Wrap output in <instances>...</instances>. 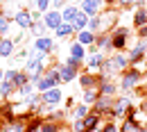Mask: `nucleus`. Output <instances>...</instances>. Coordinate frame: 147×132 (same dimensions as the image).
<instances>
[{
    "mask_svg": "<svg viewBox=\"0 0 147 132\" xmlns=\"http://www.w3.org/2000/svg\"><path fill=\"white\" fill-rule=\"evenodd\" d=\"M43 59H45L43 53L32 55L30 59H27V73H30V80H32L34 84L38 82V77H41V73H43Z\"/></svg>",
    "mask_w": 147,
    "mask_h": 132,
    "instance_id": "obj_1",
    "label": "nucleus"
},
{
    "mask_svg": "<svg viewBox=\"0 0 147 132\" xmlns=\"http://www.w3.org/2000/svg\"><path fill=\"white\" fill-rule=\"evenodd\" d=\"M145 55H147V41H145V39H140V41L129 50V57H127V59H129V66H136L138 62H143Z\"/></svg>",
    "mask_w": 147,
    "mask_h": 132,
    "instance_id": "obj_2",
    "label": "nucleus"
},
{
    "mask_svg": "<svg viewBox=\"0 0 147 132\" xmlns=\"http://www.w3.org/2000/svg\"><path fill=\"white\" fill-rule=\"evenodd\" d=\"M127 41H129V30H127V27H118V30H113V34H111V48L122 50V48H127Z\"/></svg>",
    "mask_w": 147,
    "mask_h": 132,
    "instance_id": "obj_3",
    "label": "nucleus"
},
{
    "mask_svg": "<svg viewBox=\"0 0 147 132\" xmlns=\"http://www.w3.org/2000/svg\"><path fill=\"white\" fill-rule=\"evenodd\" d=\"M138 82H140V71H138V68L125 71V73H122V80H120V89L129 91V89H134Z\"/></svg>",
    "mask_w": 147,
    "mask_h": 132,
    "instance_id": "obj_4",
    "label": "nucleus"
},
{
    "mask_svg": "<svg viewBox=\"0 0 147 132\" xmlns=\"http://www.w3.org/2000/svg\"><path fill=\"white\" fill-rule=\"evenodd\" d=\"M131 107V100L129 96H122L118 100H113V107H111V114L113 116H127V109Z\"/></svg>",
    "mask_w": 147,
    "mask_h": 132,
    "instance_id": "obj_5",
    "label": "nucleus"
},
{
    "mask_svg": "<svg viewBox=\"0 0 147 132\" xmlns=\"http://www.w3.org/2000/svg\"><path fill=\"white\" fill-rule=\"evenodd\" d=\"M102 2H104V0H84L79 9H82V12H84L88 18H93V16H97V14H100V9H102Z\"/></svg>",
    "mask_w": 147,
    "mask_h": 132,
    "instance_id": "obj_6",
    "label": "nucleus"
},
{
    "mask_svg": "<svg viewBox=\"0 0 147 132\" xmlns=\"http://www.w3.org/2000/svg\"><path fill=\"white\" fill-rule=\"evenodd\" d=\"M14 21H16V25H18L20 30H27V27H32V14L27 12V9H18L16 12V16H14Z\"/></svg>",
    "mask_w": 147,
    "mask_h": 132,
    "instance_id": "obj_7",
    "label": "nucleus"
},
{
    "mask_svg": "<svg viewBox=\"0 0 147 132\" xmlns=\"http://www.w3.org/2000/svg\"><path fill=\"white\" fill-rule=\"evenodd\" d=\"M43 23H45V27H50V30H57V27L63 23V18H61V14H59L57 9H52V12H45V16H43Z\"/></svg>",
    "mask_w": 147,
    "mask_h": 132,
    "instance_id": "obj_8",
    "label": "nucleus"
},
{
    "mask_svg": "<svg viewBox=\"0 0 147 132\" xmlns=\"http://www.w3.org/2000/svg\"><path fill=\"white\" fill-rule=\"evenodd\" d=\"M5 80H7V82H11L16 89H20L23 84H27V75H25V73H20V71H7V73H5Z\"/></svg>",
    "mask_w": 147,
    "mask_h": 132,
    "instance_id": "obj_9",
    "label": "nucleus"
},
{
    "mask_svg": "<svg viewBox=\"0 0 147 132\" xmlns=\"http://www.w3.org/2000/svg\"><path fill=\"white\" fill-rule=\"evenodd\" d=\"M52 48H55V43H52L50 37H36V41H34V50H36V53H43V55H45V53H50Z\"/></svg>",
    "mask_w": 147,
    "mask_h": 132,
    "instance_id": "obj_10",
    "label": "nucleus"
},
{
    "mask_svg": "<svg viewBox=\"0 0 147 132\" xmlns=\"http://www.w3.org/2000/svg\"><path fill=\"white\" fill-rule=\"evenodd\" d=\"M57 71H59L61 82H73L75 77H77V71L70 68V66H66V64H57Z\"/></svg>",
    "mask_w": 147,
    "mask_h": 132,
    "instance_id": "obj_11",
    "label": "nucleus"
},
{
    "mask_svg": "<svg viewBox=\"0 0 147 132\" xmlns=\"http://www.w3.org/2000/svg\"><path fill=\"white\" fill-rule=\"evenodd\" d=\"M61 89L59 87H52V89H48V91H43V103H48V105H57L59 100H61Z\"/></svg>",
    "mask_w": 147,
    "mask_h": 132,
    "instance_id": "obj_12",
    "label": "nucleus"
},
{
    "mask_svg": "<svg viewBox=\"0 0 147 132\" xmlns=\"http://www.w3.org/2000/svg\"><path fill=\"white\" fill-rule=\"evenodd\" d=\"M100 121H102V114H88V116L84 118V130L86 132H95L97 125H100Z\"/></svg>",
    "mask_w": 147,
    "mask_h": 132,
    "instance_id": "obj_13",
    "label": "nucleus"
},
{
    "mask_svg": "<svg viewBox=\"0 0 147 132\" xmlns=\"http://www.w3.org/2000/svg\"><path fill=\"white\" fill-rule=\"evenodd\" d=\"M86 64H88V68H91V71H102V64H104L102 53H91L88 59H86Z\"/></svg>",
    "mask_w": 147,
    "mask_h": 132,
    "instance_id": "obj_14",
    "label": "nucleus"
},
{
    "mask_svg": "<svg viewBox=\"0 0 147 132\" xmlns=\"http://www.w3.org/2000/svg\"><path fill=\"white\" fill-rule=\"evenodd\" d=\"M77 43H82V46H93V43H95V34H93L91 30H82V32H77Z\"/></svg>",
    "mask_w": 147,
    "mask_h": 132,
    "instance_id": "obj_15",
    "label": "nucleus"
},
{
    "mask_svg": "<svg viewBox=\"0 0 147 132\" xmlns=\"http://www.w3.org/2000/svg\"><path fill=\"white\" fill-rule=\"evenodd\" d=\"M73 27L77 30V32H82V30H86V27H88V16H86V14L82 12V9H79V14L75 16V21H73Z\"/></svg>",
    "mask_w": 147,
    "mask_h": 132,
    "instance_id": "obj_16",
    "label": "nucleus"
},
{
    "mask_svg": "<svg viewBox=\"0 0 147 132\" xmlns=\"http://www.w3.org/2000/svg\"><path fill=\"white\" fill-rule=\"evenodd\" d=\"M79 84L84 89H95V84H100V77H93L91 73H84V75H79Z\"/></svg>",
    "mask_w": 147,
    "mask_h": 132,
    "instance_id": "obj_17",
    "label": "nucleus"
},
{
    "mask_svg": "<svg viewBox=\"0 0 147 132\" xmlns=\"http://www.w3.org/2000/svg\"><path fill=\"white\" fill-rule=\"evenodd\" d=\"M115 84L113 82H109V80H100V96H109V98H113V94H115Z\"/></svg>",
    "mask_w": 147,
    "mask_h": 132,
    "instance_id": "obj_18",
    "label": "nucleus"
},
{
    "mask_svg": "<svg viewBox=\"0 0 147 132\" xmlns=\"http://www.w3.org/2000/svg\"><path fill=\"white\" fill-rule=\"evenodd\" d=\"M95 48H100V50H107V48H111V34H97L95 37Z\"/></svg>",
    "mask_w": 147,
    "mask_h": 132,
    "instance_id": "obj_19",
    "label": "nucleus"
},
{
    "mask_svg": "<svg viewBox=\"0 0 147 132\" xmlns=\"http://www.w3.org/2000/svg\"><path fill=\"white\" fill-rule=\"evenodd\" d=\"M134 25H136V27L147 25V7H138V12H136V16H134Z\"/></svg>",
    "mask_w": 147,
    "mask_h": 132,
    "instance_id": "obj_20",
    "label": "nucleus"
},
{
    "mask_svg": "<svg viewBox=\"0 0 147 132\" xmlns=\"http://www.w3.org/2000/svg\"><path fill=\"white\" fill-rule=\"evenodd\" d=\"M77 14H79V9H77V7H73V5H68V7L61 12V18H63V23H73Z\"/></svg>",
    "mask_w": 147,
    "mask_h": 132,
    "instance_id": "obj_21",
    "label": "nucleus"
},
{
    "mask_svg": "<svg viewBox=\"0 0 147 132\" xmlns=\"http://www.w3.org/2000/svg\"><path fill=\"white\" fill-rule=\"evenodd\" d=\"M11 53H14V41L5 37V39H2V43H0V57H9Z\"/></svg>",
    "mask_w": 147,
    "mask_h": 132,
    "instance_id": "obj_22",
    "label": "nucleus"
},
{
    "mask_svg": "<svg viewBox=\"0 0 147 132\" xmlns=\"http://www.w3.org/2000/svg\"><path fill=\"white\" fill-rule=\"evenodd\" d=\"M111 62H113V68L115 71H125L129 66V59L125 55H115V57H111Z\"/></svg>",
    "mask_w": 147,
    "mask_h": 132,
    "instance_id": "obj_23",
    "label": "nucleus"
},
{
    "mask_svg": "<svg viewBox=\"0 0 147 132\" xmlns=\"http://www.w3.org/2000/svg\"><path fill=\"white\" fill-rule=\"evenodd\" d=\"M84 55H86V50H84V46L75 41L73 46H70V57H75V59H79V62H82V59H84Z\"/></svg>",
    "mask_w": 147,
    "mask_h": 132,
    "instance_id": "obj_24",
    "label": "nucleus"
},
{
    "mask_svg": "<svg viewBox=\"0 0 147 132\" xmlns=\"http://www.w3.org/2000/svg\"><path fill=\"white\" fill-rule=\"evenodd\" d=\"M140 130H143V128H140L134 118H127V121L122 123V128H120V132H140Z\"/></svg>",
    "mask_w": 147,
    "mask_h": 132,
    "instance_id": "obj_25",
    "label": "nucleus"
},
{
    "mask_svg": "<svg viewBox=\"0 0 147 132\" xmlns=\"http://www.w3.org/2000/svg\"><path fill=\"white\" fill-rule=\"evenodd\" d=\"M73 30H75L73 23H61L55 32H57V37H68V34H73Z\"/></svg>",
    "mask_w": 147,
    "mask_h": 132,
    "instance_id": "obj_26",
    "label": "nucleus"
},
{
    "mask_svg": "<svg viewBox=\"0 0 147 132\" xmlns=\"http://www.w3.org/2000/svg\"><path fill=\"white\" fill-rule=\"evenodd\" d=\"M14 89H16V87H14L11 82H7V80H2V82H0V96H11Z\"/></svg>",
    "mask_w": 147,
    "mask_h": 132,
    "instance_id": "obj_27",
    "label": "nucleus"
},
{
    "mask_svg": "<svg viewBox=\"0 0 147 132\" xmlns=\"http://www.w3.org/2000/svg\"><path fill=\"white\" fill-rule=\"evenodd\" d=\"M30 30H32V32H34L36 37H43V32H45V23H43V21H34Z\"/></svg>",
    "mask_w": 147,
    "mask_h": 132,
    "instance_id": "obj_28",
    "label": "nucleus"
},
{
    "mask_svg": "<svg viewBox=\"0 0 147 132\" xmlns=\"http://www.w3.org/2000/svg\"><path fill=\"white\" fill-rule=\"evenodd\" d=\"M88 116V107L86 105H77L75 107V118H86Z\"/></svg>",
    "mask_w": 147,
    "mask_h": 132,
    "instance_id": "obj_29",
    "label": "nucleus"
},
{
    "mask_svg": "<svg viewBox=\"0 0 147 132\" xmlns=\"http://www.w3.org/2000/svg\"><path fill=\"white\" fill-rule=\"evenodd\" d=\"M41 132H59V125H57L55 121H48V123L41 125Z\"/></svg>",
    "mask_w": 147,
    "mask_h": 132,
    "instance_id": "obj_30",
    "label": "nucleus"
},
{
    "mask_svg": "<svg viewBox=\"0 0 147 132\" xmlns=\"http://www.w3.org/2000/svg\"><path fill=\"white\" fill-rule=\"evenodd\" d=\"M7 30H9V21L5 18V16H0V34H2V39L7 34Z\"/></svg>",
    "mask_w": 147,
    "mask_h": 132,
    "instance_id": "obj_31",
    "label": "nucleus"
},
{
    "mask_svg": "<svg viewBox=\"0 0 147 132\" xmlns=\"http://www.w3.org/2000/svg\"><path fill=\"white\" fill-rule=\"evenodd\" d=\"M34 5H36L38 12H48V5H50V0H34Z\"/></svg>",
    "mask_w": 147,
    "mask_h": 132,
    "instance_id": "obj_32",
    "label": "nucleus"
},
{
    "mask_svg": "<svg viewBox=\"0 0 147 132\" xmlns=\"http://www.w3.org/2000/svg\"><path fill=\"white\" fill-rule=\"evenodd\" d=\"M32 89H34V84H30V82H27V84H23V87H20V94H23V98H27V96L32 94Z\"/></svg>",
    "mask_w": 147,
    "mask_h": 132,
    "instance_id": "obj_33",
    "label": "nucleus"
},
{
    "mask_svg": "<svg viewBox=\"0 0 147 132\" xmlns=\"http://www.w3.org/2000/svg\"><path fill=\"white\" fill-rule=\"evenodd\" d=\"M79 64H82V62H79V59H75V57H68V62H66V66H70V68H75V71L79 68Z\"/></svg>",
    "mask_w": 147,
    "mask_h": 132,
    "instance_id": "obj_34",
    "label": "nucleus"
},
{
    "mask_svg": "<svg viewBox=\"0 0 147 132\" xmlns=\"http://www.w3.org/2000/svg\"><path fill=\"white\" fill-rule=\"evenodd\" d=\"M134 2H138V0H118V5H115V7H120V9H125V7H129V5H134Z\"/></svg>",
    "mask_w": 147,
    "mask_h": 132,
    "instance_id": "obj_35",
    "label": "nucleus"
},
{
    "mask_svg": "<svg viewBox=\"0 0 147 132\" xmlns=\"http://www.w3.org/2000/svg\"><path fill=\"white\" fill-rule=\"evenodd\" d=\"M102 132H120V130H118V125H115V123H107V125L102 128Z\"/></svg>",
    "mask_w": 147,
    "mask_h": 132,
    "instance_id": "obj_36",
    "label": "nucleus"
},
{
    "mask_svg": "<svg viewBox=\"0 0 147 132\" xmlns=\"http://www.w3.org/2000/svg\"><path fill=\"white\" fill-rule=\"evenodd\" d=\"M138 34H140V39H147V25L138 27Z\"/></svg>",
    "mask_w": 147,
    "mask_h": 132,
    "instance_id": "obj_37",
    "label": "nucleus"
},
{
    "mask_svg": "<svg viewBox=\"0 0 147 132\" xmlns=\"http://www.w3.org/2000/svg\"><path fill=\"white\" fill-rule=\"evenodd\" d=\"M52 5H55V9H57V7H61V5H63V0H55Z\"/></svg>",
    "mask_w": 147,
    "mask_h": 132,
    "instance_id": "obj_38",
    "label": "nucleus"
},
{
    "mask_svg": "<svg viewBox=\"0 0 147 132\" xmlns=\"http://www.w3.org/2000/svg\"><path fill=\"white\" fill-rule=\"evenodd\" d=\"M104 2H107V5H113V2H118V0H104Z\"/></svg>",
    "mask_w": 147,
    "mask_h": 132,
    "instance_id": "obj_39",
    "label": "nucleus"
},
{
    "mask_svg": "<svg viewBox=\"0 0 147 132\" xmlns=\"http://www.w3.org/2000/svg\"><path fill=\"white\" fill-rule=\"evenodd\" d=\"M2 80H5V75H2V71H0V82H2Z\"/></svg>",
    "mask_w": 147,
    "mask_h": 132,
    "instance_id": "obj_40",
    "label": "nucleus"
},
{
    "mask_svg": "<svg viewBox=\"0 0 147 132\" xmlns=\"http://www.w3.org/2000/svg\"><path fill=\"white\" fill-rule=\"evenodd\" d=\"M145 112H147V103H145Z\"/></svg>",
    "mask_w": 147,
    "mask_h": 132,
    "instance_id": "obj_41",
    "label": "nucleus"
},
{
    "mask_svg": "<svg viewBox=\"0 0 147 132\" xmlns=\"http://www.w3.org/2000/svg\"><path fill=\"white\" fill-rule=\"evenodd\" d=\"M0 7H2V0H0Z\"/></svg>",
    "mask_w": 147,
    "mask_h": 132,
    "instance_id": "obj_42",
    "label": "nucleus"
},
{
    "mask_svg": "<svg viewBox=\"0 0 147 132\" xmlns=\"http://www.w3.org/2000/svg\"><path fill=\"white\" fill-rule=\"evenodd\" d=\"M0 43H2V39H0Z\"/></svg>",
    "mask_w": 147,
    "mask_h": 132,
    "instance_id": "obj_43",
    "label": "nucleus"
},
{
    "mask_svg": "<svg viewBox=\"0 0 147 132\" xmlns=\"http://www.w3.org/2000/svg\"><path fill=\"white\" fill-rule=\"evenodd\" d=\"M140 132H145V130H140Z\"/></svg>",
    "mask_w": 147,
    "mask_h": 132,
    "instance_id": "obj_44",
    "label": "nucleus"
},
{
    "mask_svg": "<svg viewBox=\"0 0 147 132\" xmlns=\"http://www.w3.org/2000/svg\"><path fill=\"white\" fill-rule=\"evenodd\" d=\"M145 94H147V89H145Z\"/></svg>",
    "mask_w": 147,
    "mask_h": 132,
    "instance_id": "obj_45",
    "label": "nucleus"
}]
</instances>
